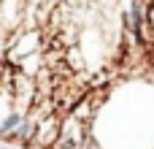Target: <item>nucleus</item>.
Masks as SVG:
<instances>
[{"label":"nucleus","instance_id":"f257e3e1","mask_svg":"<svg viewBox=\"0 0 154 149\" xmlns=\"http://www.w3.org/2000/svg\"><path fill=\"white\" fill-rule=\"evenodd\" d=\"M122 22H125V30L130 35H135L141 43L152 41V27H149V14H146V3H127L122 8Z\"/></svg>","mask_w":154,"mask_h":149},{"label":"nucleus","instance_id":"f03ea898","mask_svg":"<svg viewBox=\"0 0 154 149\" xmlns=\"http://www.w3.org/2000/svg\"><path fill=\"white\" fill-rule=\"evenodd\" d=\"M81 149H106V147H103L97 138H87V141L81 144Z\"/></svg>","mask_w":154,"mask_h":149},{"label":"nucleus","instance_id":"7ed1b4c3","mask_svg":"<svg viewBox=\"0 0 154 149\" xmlns=\"http://www.w3.org/2000/svg\"><path fill=\"white\" fill-rule=\"evenodd\" d=\"M0 149H14V147H0Z\"/></svg>","mask_w":154,"mask_h":149}]
</instances>
